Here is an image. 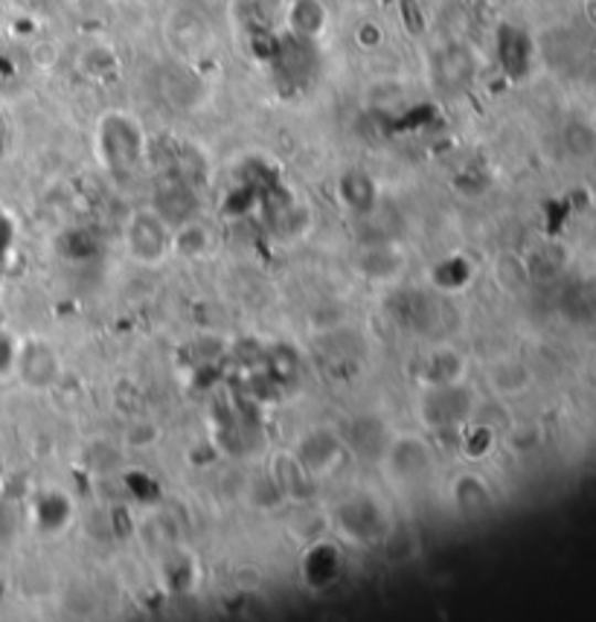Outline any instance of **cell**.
Here are the masks:
<instances>
[{
  "mask_svg": "<svg viewBox=\"0 0 596 622\" xmlns=\"http://www.w3.org/2000/svg\"><path fill=\"white\" fill-rule=\"evenodd\" d=\"M18 367L24 375L26 384H50L56 378V352L44 346V343H30L21 355H18Z\"/></svg>",
  "mask_w": 596,
  "mask_h": 622,
  "instance_id": "obj_1",
  "label": "cell"
},
{
  "mask_svg": "<svg viewBox=\"0 0 596 622\" xmlns=\"http://www.w3.org/2000/svg\"><path fill=\"white\" fill-rule=\"evenodd\" d=\"M288 24H291L297 35L315 39L327 26V9H323L320 0H295L291 9H288Z\"/></svg>",
  "mask_w": 596,
  "mask_h": 622,
  "instance_id": "obj_2",
  "label": "cell"
}]
</instances>
